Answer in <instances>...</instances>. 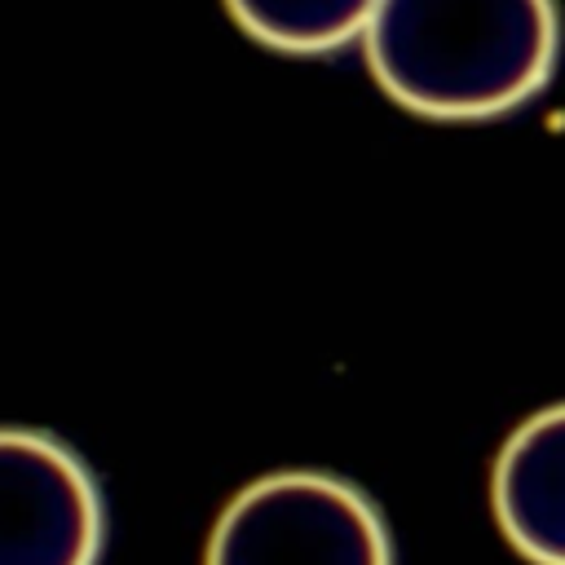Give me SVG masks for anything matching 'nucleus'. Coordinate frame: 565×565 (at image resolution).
<instances>
[{
  "instance_id": "obj_5",
  "label": "nucleus",
  "mask_w": 565,
  "mask_h": 565,
  "mask_svg": "<svg viewBox=\"0 0 565 565\" xmlns=\"http://www.w3.org/2000/svg\"><path fill=\"white\" fill-rule=\"evenodd\" d=\"M380 0H225L230 18L278 53H331L362 40Z\"/></svg>"
},
{
  "instance_id": "obj_3",
  "label": "nucleus",
  "mask_w": 565,
  "mask_h": 565,
  "mask_svg": "<svg viewBox=\"0 0 565 565\" xmlns=\"http://www.w3.org/2000/svg\"><path fill=\"white\" fill-rule=\"evenodd\" d=\"M106 503L84 459L40 428H0V565H97Z\"/></svg>"
},
{
  "instance_id": "obj_4",
  "label": "nucleus",
  "mask_w": 565,
  "mask_h": 565,
  "mask_svg": "<svg viewBox=\"0 0 565 565\" xmlns=\"http://www.w3.org/2000/svg\"><path fill=\"white\" fill-rule=\"evenodd\" d=\"M490 503L516 556L565 565V402L512 428L490 472Z\"/></svg>"
},
{
  "instance_id": "obj_2",
  "label": "nucleus",
  "mask_w": 565,
  "mask_h": 565,
  "mask_svg": "<svg viewBox=\"0 0 565 565\" xmlns=\"http://www.w3.org/2000/svg\"><path fill=\"white\" fill-rule=\"evenodd\" d=\"M207 565H393V539L353 481L287 468L225 503L207 539Z\"/></svg>"
},
{
  "instance_id": "obj_1",
  "label": "nucleus",
  "mask_w": 565,
  "mask_h": 565,
  "mask_svg": "<svg viewBox=\"0 0 565 565\" xmlns=\"http://www.w3.org/2000/svg\"><path fill=\"white\" fill-rule=\"evenodd\" d=\"M556 0H380L362 35L375 84L428 119L525 106L556 66Z\"/></svg>"
}]
</instances>
